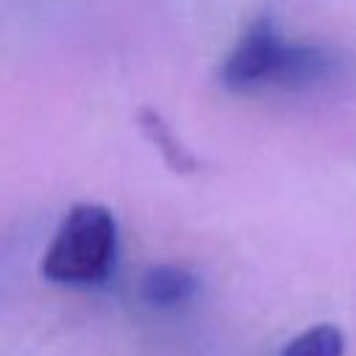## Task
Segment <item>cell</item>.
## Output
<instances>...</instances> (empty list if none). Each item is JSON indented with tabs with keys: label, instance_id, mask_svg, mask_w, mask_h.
Here are the masks:
<instances>
[{
	"label": "cell",
	"instance_id": "1",
	"mask_svg": "<svg viewBox=\"0 0 356 356\" xmlns=\"http://www.w3.org/2000/svg\"><path fill=\"white\" fill-rule=\"evenodd\" d=\"M339 70L342 61L331 47L289 42L281 36L273 19L259 17L225 56L220 83L228 92H256L267 86L312 89L334 81Z\"/></svg>",
	"mask_w": 356,
	"mask_h": 356
},
{
	"label": "cell",
	"instance_id": "2",
	"mask_svg": "<svg viewBox=\"0 0 356 356\" xmlns=\"http://www.w3.org/2000/svg\"><path fill=\"white\" fill-rule=\"evenodd\" d=\"M117 261V220L100 203H78L61 220L42 259V275L53 284L92 286L111 275Z\"/></svg>",
	"mask_w": 356,
	"mask_h": 356
},
{
	"label": "cell",
	"instance_id": "3",
	"mask_svg": "<svg viewBox=\"0 0 356 356\" xmlns=\"http://www.w3.org/2000/svg\"><path fill=\"white\" fill-rule=\"evenodd\" d=\"M200 281L192 270L178 267V264H156L145 270L139 281V295L145 303L159 306V309H172L195 298Z\"/></svg>",
	"mask_w": 356,
	"mask_h": 356
},
{
	"label": "cell",
	"instance_id": "4",
	"mask_svg": "<svg viewBox=\"0 0 356 356\" xmlns=\"http://www.w3.org/2000/svg\"><path fill=\"white\" fill-rule=\"evenodd\" d=\"M136 122H139L142 134L150 139V145L159 150V156L164 159V164H167L172 172L186 175V172H195V170H197V159L184 147V142L172 134L170 122H167L156 108H142Z\"/></svg>",
	"mask_w": 356,
	"mask_h": 356
},
{
	"label": "cell",
	"instance_id": "5",
	"mask_svg": "<svg viewBox=\"0 0 356 356\" xmlns=\"http://www.w3.org/2000/svg\"><path fill=\"white\" fill-rule=\"evenodd\" d=\"M342 353H345L342 331L331 323H320L292 337L278 356H342Z\"/></svg>",
	"mask_w": 356,
	"mask_h": 356
}]
</instances>
